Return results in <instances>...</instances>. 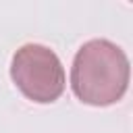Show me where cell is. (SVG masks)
<instances>
[{"label": "cell", "mask_w": 133, "mask_h": 133, "mask_svg": "<svg viewBox=\"0 0 133 133\" xmlns=\"http://www.w3.org/2000/svg\"><path fill=\"white\" fill-rule=\"evenodd\" d=\"M17 85L37 102H52L62 89V69L56 56L42 46H25L12 58Z\"/></svg>", "instance_id": "obj_1"}]
</instances>
